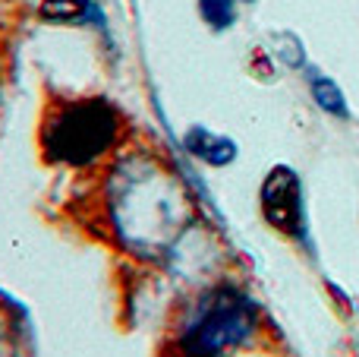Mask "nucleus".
Listing matches in <instances>:
<instances>
[{"instance_id": "8", "label": "nucleus", "mask_w": 359, "mask_h": 357, "mask_svg": "<svg viewBox=\"0 0 359 357\" xmlns=\"http://www.w3.org/2000/svg\"><path fill=\"white\" fill-rule=\"evenodd\" d=\"M268 48H271V57H278L287 70H306V48L299 41V35L293 32H271L268 35Z\"/></svg>"}, {"instance_id": "5", "label": "nucleus", "mask_w": 359, "mask_h": 357, "mask_svg": "<svg viewBox=\"0 0 359 357\" xmlns=\"http://www.w3.org/2000/svg\"><path fill=\"white\" fill-rule=\"evenodd\" d=\"M183 149L189 152L192 158H198L202 164H208V168H227L236 158V152H240L230 136H224V133H217V130H208V126H202V124L186 130Z\"/></svg>"}, {"instance_id": "6", "label": "nucleus", "mask_w": 359, "mask_h": 357, "mask_svg": "<svg viewBox=\"0 0 359 357\" xmlns=\"http://www.w3.org/2000/svg\"><path fill=\"white\" fill-rule=\"evenodd\" d=\"M306 86H309L312 101H316L325 114H331V117H337V120L350 117L347 95H344V89L337 86L331 76H325L322 70H316V67H306Z\"/></svg>"}, {"instance_id": "7", "label": "nucleus", "mask_w": 359, "mask_h": 357, "mask_svg": "<svg viewBox=\"0 0 359 357\" xmlns=\"http://www.w3.org/2000/svg\"><path fill=\"white\" fill-rule=\"evenodd\" d=\"M38 16L48 19V22H57V25H76V22H104L101 16L98 4L95 0H44L38 6Z\"/></svg>"}, {"instance_id": "2", "label": "nucleus", "mask_w": 359, "mask_h": 357, "mask_svg": "<svg viewBox=\"0 0 359 357\" xmlns=\"http://www.w3.org/2000/svg\"><path fill=\"white\" fill-rule=\"evenodd\" d=\"M123 114L114 101L101 98H63L41 120V152L48 162L67 168H92L117 149Z\"/></svg>"}, {"instance_id": "4", "label": "nucleus", "mask_w": 359, "mask_h": 357, "mask_svg": "<svg viewBox=\"0 0 359 357\" xmlns=\"http://www.w3.org/2000/svg\"><path fill=\"white\" fill-rule=\"evenodd\" d=\"M262 202V219L274 228L278 234L290 240L309 238V219H306V200H303V183L299 174L287 164H278L265 174L259 190Z\"/></svg>"}, {"instance_id": "9", "label": "nucleus", "mask_w": 359, "mask_h": 357, "mask_svg": "<svg viewBox=\"0 0 359 357\" xmlns=\"http://www.w3.org/2000/svg\"><path fill=\"white\" fill-rule=\"evenodd\" d=\"M198 16L211 32H227L236 22V0H198Z\"/></svg>"}, {"instance_id": "10", "label": "nucleus", "mask_w": 359, "mask_h": 357, "mask_svg": "<svg viewBox=\"0 0 359 357\" xmlns=\"http://www.w3.org/2000/svg\"><path fill=\"white\" fill-rule=\"evenodd\" d=\"M236 4H255V0H236Z\"/></svg>"}, {"instance_id": "3", "label": "nucleus", "mask_w": 359, "mask_h": 357, "mask_svg": "<svg viewBox=\"0 0 359 357\" xmlns=\"http://www.w3.org/2000/svg\"><path fill=\"white\" fill-rule=\"evenodd\" d=\"M262 332L259 304L236 285L202 291L177 329V351L183 357H230L252 345Z\"/></svg>"}, {"instance_id": "1", "label": "nucleus", "mask_w": 359, "mask_h": 357, "mask_svg": "<svg viewBox=\"0 0 359 357\" xmlns=\"http://www.w3.org/2000/svg\"><path fill=\"white\" fill-rule=\"evenodd\" d=\"M183 181L149 152L120 158L107 177V219L120 247L145 259L174 253L196 206Z\"/></svg>"}]
</instances>
